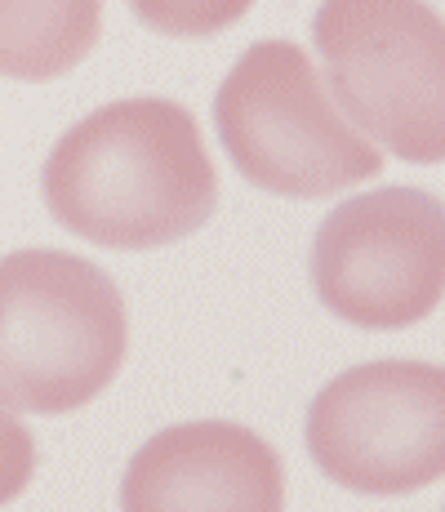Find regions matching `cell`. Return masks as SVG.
Instances as JSON below:
<instances>
[{
  "mask_svg": "<svg viewBox=\"0 0 445 512\" xmlns=\"http://www.w3.org/2000/svg\"><path fill=\"white\" fill-rule=\"evenodd\" d=\"M214 125L245 183L316 201L383 170V152L352 130L294 41H254L214 94Z\"/></svg>",
  "mask_w": 445,
  "mask_h": 512,
  "instance_id": "3957f363",
  "label": "cell"
},
{
  "mask_svg": "<svg viewBox=\"0 0 445 512\" xmlns=\"http://www.w3.org/2000/svg\"><path fill=\"white\" fill-rule=\"evenodd\" d=\"M143 27L178 41H205L250 14L254 0H125Z\"/></svg>",
  "mask_w": 445,
  "mask_h": 512,
  "instance_id": "9c48e42d",
  "label": "cell"
},
{
  "mask_svg": "<svg viewBox=\"0 0 445 512\" xmlns=\"http://www.w3.org/2000/svg\"><path fill=\"white\" fill-rule=\"evenodd\" d=\"M41 196L58 228L89 245L156 250L210 223L219 179L183 103L121 98L54 143Z\"/></svg>",
  "mask_w": 445,
  "mask_h": 512,
  "instance_id": "6da1fadb",
  "label": "cell"
},
{
  "mask_svg": "<svg viewBox=\"0 0 445 512\" xmlns=\"http://www.w3.org/2000/svg\"><path fill=\"white\" fill-rule=\"evenodd\" d=\"M441 512H445V508H441Z\"/></svg>",
  "mask_w": 445,
  "mask_h": 512,
  "instance_id": "8fae6325",
  "label": "cell"
},
{
  "mask_svg": "<svg viewBox=\"0 0 445 512\" xmlns=\"http://www.w3.org/2000/svg\"><path fill=\"white\" fill-rule=\"evenodd\" d=\"M36 472V441L32 432L18 423V415H9V406L0 401V508L14 504L27 490Z\"/></svg>",
  "mask_w": 445,
  "mask_h": 512,
  "instance_id": "30bf717a",
  "label": "cell"
},
{
  "mask_svg": "<svg viewBox=\"0 0 445 512\" xmlns=\"http://www.w3.org/2000/svg\"><path fill=\"white\" fill-rule=\"evenodd\" d=\"M130 321L116 281L81 254L0 259V401L27 415L81 410L121 374Z\"/></svg>",
  "mask_w": 445,
  "mask_h": 512,
  "instance_id": "7a4b0ae2",
  "label": "cell"
},
{
  "mask_svg": "<svg viewBox=\"0 0 445 512\" xmlns=\"http://www.w3.org/2000/svg\"><path fill=\"white\" fill-rule=\"evenodd\" d=\"M308 455L356 495H414L445 477V366L365 361L308 406Z\"/></svg>",
  "mask_w": 445,
  "mask_h": 512,
  "instance_id": "8992f818",
  "label": "cell"
},
{
  "mask_svg": "<svg viewBox=\"0 0 445 512\" xmlns=\"http://www.w3.org/2000/svg\"><path fill=\"white\" fill-rule=\"evenodd\" d=\"M103 0H0V76L54 81L98 41Z\"/></svg>",
  "mask_w": 445,
  "mask_h": 512,
  "instance_id": "ba28073f",
  "label": "cell"
},
{
  "mask_svg": "<svg viewBox=\"0 0 445 512\" xmlns=\"http://www.w3.org/2000/svg\"><path fill=\"white\" fill-rule=\"evenodd\" d=\"M312 290L361 330H405L445 299V205L423 187H374L334 205L312 236Z\"/></svg>",
  "mask_w": 445,
  "mask_h": 512,
  "instance_id": "5b68a950",
  "label": "cell"
},
{
  "mask_svg": "<svg viewBox=\"0 0 445 512\" xmlns=\"http://www.w3.org/2000/svg\"><path fill=\"white\" fill-rule=\"evenodd\" d=\"M312 41L339 107L397 161H445V18L428 0H321Z\"/></svg>",
  "mask_w": 445,
  "mask_h": 512,
  "instance_id": "277c9868",
  "label": "cell"
},
{
  "mask_svg": "<svg viewBox=\"0 0 445 512\" xmlns=\"http://www.w3.org/2000/svg\"><path fill=\"white\" fill-rule=\"evenodd\" d=\"M281 455L241 423H174L138 446L121 512H281Z\"/></svg>",
  "mask_w": 445,
  "mask_h": 512,
  "instance_id": "52a82bcc",
  "label": "cell"
}]
</instances>
